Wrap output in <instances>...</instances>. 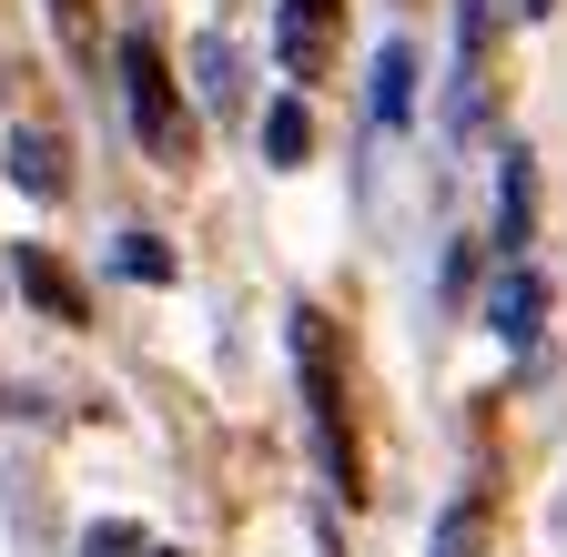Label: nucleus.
I'll return each instance as SVG.
<instances>
[{"label":"nucleus","mask_w":567,"mask_h":557,"mask_svg":"<svg viewBox=\"0 0 567 557\" xmlns=\"http://www.w3.org/2000/svg\"><path fill=\"white\" fill-rule=\"evenodd\" d=\"M82 557H142V537H132V527H92V537H82Z\"/></svg>","instance_id":"obj_13"},{"label":"nucleus","mask_w":567,"mask_h":557,"mask_svg":"<svg viewBox=\"0 0 567 557\" xmlns=\"http://www.w3.org/2000/svg\"><path fill=\"white\" fill-rule=\"evenodd\" d=\"M295 365H305V405H315V456H324V486H334V497H354L344 375H334V324H324V314H295Z\"/></svg>","instance_id":"obj_1"},{"label":"nucleus","mask_w":567,"mask_h":557,"mask_svg":"<svg viewBox=\"0 0 567 557\" xmlns=\"http://www.w3.org/2000/svg\"><path fill=\"white\" fill-rule=\"evenodd\" d=\"M486 324H496V344H537V324H547V274L537 264H507L496 274V295H486Z\"/></svg>","instance_id":"obj_3"},{"label":"nucleus","mask_w":567,"mask_h":557,"mask_svg":"<svg viewBox=\"0 0 567 557\" xmlns=\"http://www.w3.org/2000/svg\"><path fill=\"white\" fill-rule=\"evenodd\" d=\"M466 537H476V507H466V497H456V507H446V517H436V547H425V557H466Z\"/></svg>","instance_id":"obj_12"},{"label":"nucleus","mask_w":567,"mask_h":557,"mask_svg":"<svg viewBox=\"0 0 567 557\" xmlns=\"http://www.w3.org/2000/svg\"><path fill=\"white\" fill-rule=\"evenodd\" d=\"M517 11H547V0H517Z\"/></svg>","instance_id":"obj_15"},{"label":"nucleus","mask_w":567,"mask_h":557,"mask_svg":"<svg viewBox=\"0 0 567 557\" xmlns=\"http://www.w3.org/2000/svg\"><path fill=\"white\" fill-rule=\"evenodd\" d=\"M334 41V0H284L274 11V51H284V72H315Z\"/></svg>","instance_id":"obj_5"},{"label":"nucleus","mask_w":567,"mask_h":557,"mask_svg":"<svg viewBox=\"0 0 567 557\" xmlns=\"http://www.w3.org/2000/svg\"><path fill=\"white\" fill-rule=\"evenodd\" d=\"M112 274H122V285H173V244L163 234H122L112 244Z\"/></svg>","instance_id":"obj_10"},{"label":"nucleus","mask_w":567,"mask_h":557,"mask_svg":"<svg viewBox=\"0 0 567 557\" xmlns=\"http://www.w3.org/2000/svg\"><path fill=\"white\" fill-rule=\"evenodd\" d=\"M365 112H375L385 132H405V122H415V51H405V41H385V51H375V82H365Z\"/></svg>","instance_id":"obj_6"},{"label":"nucleus","mask_w":567,"mask_h":557,"mask_svg":"<svg viewBox=\"0 0 567 557\" xmlns=\"http://www.w3.org/2000/svg\"><path fill=\"white\" fill-rule=\"evenodd\" d=\"M305 143H315V112H305V92H284V102L264 112V163L295 173V163H305Z\"/></svg>","instance_id":"obj_8"},{"label":"nucleus","mask_w":567,"mask_h":557,"mask_svg":"<svg viewBox=\"0 0 567 557\" xmlns=\"http://www.w3.org/2000/svg\"><path fill=\"white\" fill-rule=\"evenodd\" d=\"M21 295H31V305H51V314H71V305H82V295H71V274H61L51 254H21Z\"/></svg>","instance_id":"obj_11"},{"label":"nucleus","mask_w":567,"mask_h":557,"mask_svg":"<svg viewBox=\"0 0 567 557\" xmlns=\"http://www.w3.org/2000/svg\"><path fill=\"white\" fill-rule=\"evenodd\" d=\"M527 234H537V173L527 153H496V244H507V264H527Z\"/></svg>","instance_id":"obj_4"},{"label":"nucleus","mask_w":567,"mask_h":557,"mask_svg":"<svg viewBox=\"0 0 567 557\" xmlns=\"http://www.w3.org/2000/svg\"><path fill=\"white\" fill-rule=\"evenodd\" d=\"M193 102H203V112H234V102H244V61H234L224 31L193 41Z\"/></svg>","instance_id":"obj_7"},{"label":"nucleus","mask_w":567,"mask_h":557,"mask_svg":"<svg viewBox=\"0 0 567 557\" xmlns=\"http://www.w3.org/2000/svg\"><path fill=\"white\" fill-rule=\"evenodd\" d=\"M11 183L21 193H61V143L51 132H11Z\"/></svg>","instance_id":"obj_9"},{"label":"nucleus","mask_w":567,"mask_h":557,"mask_svg":"<svg viewBox=\"0 0 567 557\" xmlns=\"http://www.w3.org/2000/svg\"><path fill=\"white\" fill-rule=\"evenodd\" d=\"M122 112H132V132H142L153 153H183V112H173V72H163L153 31L122 41Z\"/></svg>","instance_id":"obj_2"},{"label":"nucleus","mask_w":567,"mask_h":557,"mask_svg":"<svg viewBox=\"0 0 567 557\" xmlns=\"http://www.w3.org/2000/svg\"><path fill=\"white\" fill-rule=\"evenodd\" d=\"M142 557H183V547H142Z\"/></svg>","instance_id":"obj_14"}]
</instances>
